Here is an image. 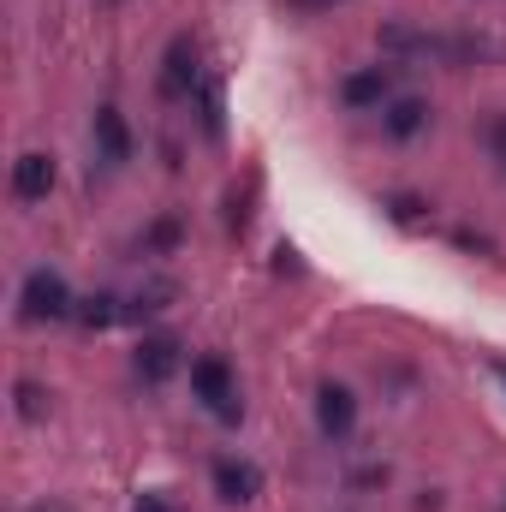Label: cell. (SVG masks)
I'll return each mask as SVG.
<instances>
[{
	"instance_id": "obj_7",
	"label": "cell",
	"mask_w": 506,
	"mask_h": 512,
	"mask_svg": "<svg viewBox=\"0 0 506 512\" xmlns=\"http://www.w3.org/2000/svg\"><path fill=\"white\" fill-rule=\"evenodd\" d=\"M173 370H179V340H173V334H149V340L137 346V376L149 387H161Z\"/></svg>"
},
{
	"instance_id": "obj_1",
	"label": "cell",
	"mask_w": 506,
	"mask_h": 512,
	"mask_svg": "<svg viewBox=\"0 0 506 512\" xmlns=\"http://www.w3.org/2000/svg\"><path fill=\"white\" fill-rule=\"evenodd\" d=\"M381 54L393 60H429V66H489V60H506L501 36H483V30H423L411 18H387L376 30Z\"/></svg>"
},
{
	"instance_id": "obj_16",
	"label": "cell",
	"mask_w": 506,
	"mask_h": 512,
	"mask_svg": "<svg viewBox=\"0 0 506 512\" xmlns=\"http://www.w3.org/2000/svg\"><path fill=\"white\" fill-rule=\"evenodd\" d=\"M18 417H30V423L48 417V393H42L36 382H18Z\"/></svg>"
},
{
	"instance_id": "obj_9",
	"label": "cell",
	"mask_w": 506,
	"mask_h": 512,
	"mask_svg": "<svg viewBox=\"0 0 506 512\" xmlns=\"http://www.w3.org/2000/svg\"><path fill=\"white\" fill-rule=\"evenodd\" d=\"M54 191V161L48 155H18V167H12V197L18 203H42Z\"/></svg>"
},
{
	"instance_id": "obj_18",
	"label": "cell",
	"mask_w": 506,
	"mask_h": 512,
	"mask_svg": "<svg viewBox=\"0 0 506 512\" xmlns=\"http://www.w3.org/2000/svg\"><path fill=\"white\" fill-rule=\"evenodd\" d=\"M370 483H387V465H364V471H352V489H370Z\"/></svg>"
},
{
	"instance_id": "obj_2",
	"label": "cell",
	"mask_w": 506,
	"mask_h": 512,
	"mask_svg": "<svg viewBox=\"0 0 506 512\" xmlns=\"http://www.w3.org/2000/svg\"><path fill=\"white\" fill-rule=\"evenodd\" d=\"M18 316L24 322H66V316H78V298L54 268H30L18 286Z\"/></svg>"
},
{
	"instance_id": "obj_11",
	"label": "cell",
	"mask_w": 506,
	"mask_h": 512,
	"mask_svg": "<svg viewBox=\"0 0 506 512\" xmlns=\"http://www.w3.org/2000/svg\"><path fill=\"white\" fill-rule=\"evenodd\" d=\"M179 239H185V227H179L173 215H161V221H149V227H143L137 251H143V256H173V251H179Z\"/></svg>"
},
{
	"instance_id": "obj_15",
	"label": "cell",
	"mask_w": 506,
	"mask_h": 512,
	"mask_svg": "<svg viewBox=\"0 0 506 512\" xmlns=\"http://www.w3.org/2000/svg\"><path fill=\"white\" fill-rule=\"evenodd\" d=\"M387 215H393L399 227H417V221L429 215V203H423V197H387Z\"/></svg>"
},
{
	"instance_id": "obj_22",
	"label": "cell",
	"mask_w": 506,
	"mask_h": 512,
	"mask_svg": "<svg viewBox=\"0 0 506 512\" xmlns=\"http://www.w3.org/2000/svg\"><path fill=\"white\" fill-rule=\"evenodd\" d=\"M495 376H501V387H506V358H495Z\"/></svg>"
},
{
	"instance_id": "obj_3",
	"label": "cell",
	"mask_w": 506,
	"mask_h": 512,
	"mask_svg": "<svg viewBox=\"0 0 506 512\" xmlns=\"http://www.w3.org/2000/svg\"><path fill=\"white\" fill-rule=\"evenodd\" d=\"M191 393H197L221 423H239V417H245L239 382H233V364H227V358H197V364H191Z\"/></svg>"
},
{
	"instance_id": "obj_12",
	"label": "cell",
	"mask_w": 506,
	"mask_h": 512,
	"mask_svg": "<svg viewBox=\"0 0 506 512\" xmlns=\"http://www.w3.org/2000/svg\"><path fill=\"white\" fill-rule=\"evenodd\" d=\"M78 322H84V328H114V322H126V304H120V298H108V292L78 298Z\"/></svg>"
},
{
	"instance_id": "obj_13",
	"label": "cell",
	"mask_w": 506,
	"mask_h": 512,
	"mask_svg": "<svg viewBox=\"0 0 506 512\" xmlns=\"http://www.w3.org/2000/svg\"><path fill=\"white\" fill-rule=\"evenodd\" d=\"M423 126H429V108H423L417 96H405V102L387 108V137H417Z\"/></svg>"
},
{
	"instance_id": "obj_17",
	"label": "cell",
	"mask_w": 506,
	"mask_h": 512,
	"mask_svg": "<svg viewBox=\"0 0 506 512\" xmlns=\"http://www.w3.org/2000/svg\"><path fill=\"white\" fill-rule=\"evenodd\" d=\"M203 131L221 137V90L215 84H203Z\"/></svg>"
},
{
	"instance_id": "obj_19",
	"label": "cell",
	"mask_w": 506,
	"mask_h": 512,
	"mask_svg": "<svg viewBox=\"0 0 506 512\" xmlns=\"http://www.w3.org/2000/svg\"><path fill=\"white\" fill-rule=\"evenodd\" d=\"M483 137H489V149H495V155L506 161V114H501V120H495L489 131H483Z\"/></svg>"
},
{
	"instance_id": "obj_10",
	"label": "cell",
	"mask_w": 506,
	"mask_h": 512,
	"mask_svg": "<svg viewBox=\"0 0 506 512\" xmlns=\"http://www.w3.org/2000/svg\"><path fill=\"white\" fill-rule=\"evenodd\" d=\"M96 149H102L108 167L131 161V131H126V120H120V108H102V114H96Z\"/></svg>"
},
{
	"instance_id": "obj_6",
	"label": "cell",
	"mask_w": 506,
	"mask_h": 512,
	"mask_svg": "<svg viewBox=\"0 0 506 512\" xmlns=\"http://www.w3.org/2000/svg\"><path fill=\"white\" fill-rule=\"evenodd\" d=\"M393 96V72L387 66H364V72H352L346 84H340V102L346 108H381Z\"/></svg>"
},
{
	"instance_id": "obj_20",
	"label": "cell",
	"mask_w": 506,
	"mask_h": 512,
	"mask_svg": "<svg viewBox=\"0 0 506 512\" xmlns=\"http://www.w3.org/2000/svg\"><path fill=\"white\" fill-rule=\"evenodd\" d=\"M292 12H334V6H346V0H286Z\"/></svg>"
},
{
	"instance_id": "obj_14",
	"label": "cell",
	"mask_w": 506,
	"mask_h": 512,
	"mask_svg": "<svg viewBox=\"0 0 506 512\" xmlns=\"http://www.w3.org/2000/svg\"><path fill=\"white\" fill-rule=\"evenodd\" d=\"M167 298H173V286L167 280H155V286H143L137 298L126 304V322H143V316H155V310H167Z\"/></svg>"
},
{
	"instance_id": "obj_8",
	"label": "cell",
	"mask_w": 506,
	"mask_h": 512,
	"mask_svg": "<svg viewBox=\"0 0 506 512\" xmlns=\"http://www.w3.org/2000/svg\"><path fill=\"white\" fill-rule=\"evenodd\" d=\"M191 84H197V48L191 36H179L161 60V96H191Z\"/></svg>"
},
{
	"instance_id": "obj_21",
	"label": "cell",
	"mask_w": 506,
	"mask_h": 512,
	"mask_svg": "<svg viewBox=\"0 0 506 512\" xmlns=\"http://www.w3.org/2000/svg\"><path fill=\"white\" fill-rule=\"evenodd\" d=\"M131 512H173V507H167L161 495H137V507H131Z\"/></svg>"
},
{
	"instance_id": "obj_4",
	"label": "cell",
	"mask_w": 506,
	"mask_h": 512,
	"mask_svg": "<svg viewBox=\"0 0 506 512\" xmlns=\"http://www.w3.org/2000/svg\"><path fill=\"white\" fill-rule=\"evenodd\" d=\"M316 429H322L328 441H346V435L358 429V399H352V387L346 382H322L316 387Z\"/></svg>"
},
{
	"instance_id": "obj_5",
	"label": "cell",
	"mask_w": 506,
	"mask_h": 512,
	"mask_svg": "<svg viewBox=\"0 0 506 512\" xmlns=\"http://www.w3.org/2000/svg\"><path fill=\"white\" fill-rule=\"evenodd\" d=\"M215 495H221V501H233V507H245V501L262 495V471H256L251 459L221 453V459H215Z\"/></svg>"
}]
</instances>
